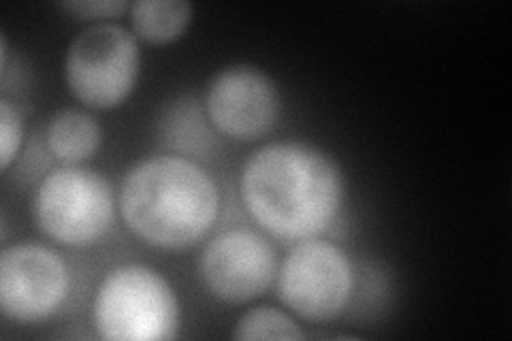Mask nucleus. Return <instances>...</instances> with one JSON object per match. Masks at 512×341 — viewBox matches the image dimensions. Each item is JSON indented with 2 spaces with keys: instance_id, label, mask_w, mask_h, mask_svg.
Here are the masks:
<instances>
[{
  "instance_id": "nucleus-10",
  "label": "nucleus",
  "mask_w": 512,
  "mask_h": 341,
  "mask_svg": "<svg viewBox=\"0 0 512 341\" xmlns=\"http://www.w3.org/2000/svg\"><path fill=\"white\" fill-rule=\"evenodd\" d=\"M47 148L64 165H82L101 148L103 133L99 122L82 109H60L50 118L45 131Z\"/></svg>"
},
{
  "instance_id": "nucleus-14",
  "label": "nucleus",
  "mask_w": 512,
  "mask_h": 341,
  "mask_svg": "<svg viewBox=\"0 0 512 341\" xmlns=\"http://www.w3.org/2000/svg\"><path fill=\"white\" fill-rule=\"evenodd\" d=\"M60 7L73 13L77 20H88L92 24L111 22L131 9L124 0H77V3H62Z\"/></svg>"
},
{
  "instance_id": "nucleus-8",
  "label": "nucleus",
  "mask_w": 512,
  "mask_h": 341,
  "mask_svg": "<svg viewBox=\"0 0 512 341\" xmlns=\"http://www.w3.org/2000/svg\"><path fill=\"white\" fill-rule=\"evenodd\" d=\"M280 107L274 79L250 64H231L212 77L203 109L216 133L250 143L274 131Z\"/></svg>"
},
{
  "instance_id": "nucleus-12",
  "label": "nucleus",
  "mask_w": 512,
  "mask_h": 341,
  "mask_svg": "<svg viewBox=\"0 0 512 341\" xmlns=\"http://www.w3.org/2000/svg\"><path fill=\"white\" fill-rule=\"evenodd\" d=\"M231 337L242 339V341H254V339L299 341L306 335H303L301 327L291 314L278 310V307L256 305L252 310L239 316Z\"/></svg>"
},
{
  "instance_id": "nucleus-7",
  "label": "nucleus",
  "mask_w": 512,
  "mask_h": 341,
  "mask_svg": "<svg viewBox=\"0 0 512 341\" xmlns=\"http://www.w3.org/2000/svg\"><path fill=\"white\" fill-rule=\"evenodd\" d=\"M71 275L62 256L43 243H15L0 252V312L11 322L52 318L69 297Z\"/></svg>"
},
{
  "instance_id": "nucleus-13",
  "label": "nucleus",
  "mask_w": 512,
  "mask_h": 341,
  "mask_svg": "<svg viewBox=\"0 0 512 341\" xmlns=\"http://www.w3.org/2000/svg\"><path fill=\"white\" fill-rule=\"evenodd\" d=\"M24 143V116L11 101H0V169L7 171Z\"/></svg>"
},
{
  "instance_id": "nucleus-5",
  "label": "nucleus",
  "mask_w": 512,
  "mask_h": 341,
  "mask_svg": "<svg viewBox=\"0 0 512 341\" xmlns=\"http://www.w3.org/2000/svg\"><path fill=\"white\" fill-rule=\"evenodd\" d=\"M141 50L133 30L116 22L90 24L64 54V81L90 109H114L133 94Z\"/></svg>"
},
{
  "instance_id": "nucleus-3",
  "label": "nucleus",
  "mask_w": 512,
  "mask_h": 341,
  "mask_svg": "<svg viewBox=\"0 0 512 341\" xmlns=\"http://www.w3.org/2000/svg\"><path fill=\"white\" fill-rule=\"evenodd\" d=\"M92 324L109 341H167L180 331V303L156 269L126 263L111 269L92 299Z\"/></svg>"
},
{
  "instance_id": "nucleus-11",
  "label": "nucleus",
  "mask_w": 512,
  "mask_h": 341,
  "mask_svg": "<svg viewBox=\"0 0 512 341\" xmlns=\"http://www.w3.org/2000/svg\"><path fill=\"white\" fill-rule=\"evenodd\" d=\"M133 35L150 45L178 41L192 20V5L186 0H139L128 9Z\"/></svg>"
},
{
  "instance_id": "nucleus-2",
  "label": "nucleus",
  "mask_w": 512,
  "mask_h": 341,
  "mask_svg": "<svg viewBox=\"0 0 512 341\" xmlns=\"http://www.w3.org/2000/svg\"><path fill=\"white\" fill-rule=\"evenodd\" d=\"M120 216L137 239L158 250L197 246L220 216V190L199 162L178 154L143 158L126 171Z\"/></svg>"
},
{
  "instance_id": "nucleus-1",
  "label": "nucleus",
  "mask_w": 512,
  "mask_h": 341,
  "mask_svg": "<svg viewBox=\"0 0 512 341\" xmlns=\"http://www.w3.org/2000/svg\"><path fill=\"white\" fill-rule=\"evenodd\" d=\"M239 197L261 231L284 241L320 237L344 203L340 167L303 141H271L244 162Z\"/></svg>"
},
{
  "instance_id": "nucleus-9",
  "label": "nucleus",
  "mask_w": 512,
  "mask_h": 341,
  "mask_svg": "<svg viewBox=\"0 0 512 341\" xmlns=\"http://www.w3.org/2000/svg\"><path fill=\"white\" fill-rule=\"evenodd\" d=\"M278 258L269 239L252 229H229L205 243L201 282L222 303H248L276 282Z\"/></svg>"
},
{
  "instance_id": "nucleus-6",
  "label": "nucleus",
  "mask_w": 512,
  "mask_h": 341,
  "mask_svg": "<svg viewBox=\"0 0 512 341\" xmlns=\"http://www.w3.org/2000/svg\"><path fill=\"white\" fill-rule=\"evenodd\" d=\"M280 301L308 322L338 318L355 290V267L350 256L329 239L295 241L276 273Z\"/></svg>"
},
{
  "instance_id": "nucleus-4",
  "label": "nucleus",
  "mask_w": 512,
  "mask_h": 341,
  "mask_svg": "<svg viewBox=\"0 0 512 341\" xmlns=\"http://www.w3.org/2000/svg\"><path fill=\"white\" fill-rule=\"evenodd\" d=\"M35 218L43 235L60 246L90 248L114 224V190L99 171L64 165L41 180L35 197Z\"/></svg>"
}]
</instances>
